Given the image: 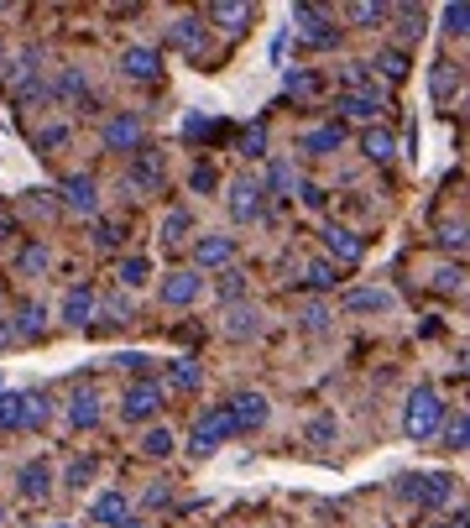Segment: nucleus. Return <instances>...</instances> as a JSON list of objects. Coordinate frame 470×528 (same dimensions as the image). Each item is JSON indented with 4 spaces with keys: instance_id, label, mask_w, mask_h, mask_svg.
Segmentation results:
<instances>
[{
    "instance_id": "obj_43",
    "label": "nucleus",
    "mask_w": 470,
    "mask_h": 528,
    "mask_svg": "<svg viewBox=\"0 0 470 528\" xmlns=\"http://www.w3.org/2000/svg\"><path fill=\"white\" fill-rule=\"evenodd\" d=\"M293 183H298V178H293V168H288V163H272V168H267V183H262V194H267V189H277V194H282V189H293Z\"/></svg>"
},
{
    "instance_id": "obj_31",
    "label": "nucleus",
    "mask_w": 470,
    "mask_h": 528,
    "mask_svg": "<svg viewBox=\"0 0 470 528\" xmlns=\"http://www.w3.org/2000/svg\"><path fill=\"white\" fill-rule=\"evenodd\" d=\"M439 21H444V32H450V37H465L470 32V6H465V0H450V6L439 11Z\"/></svg>"
},
{
    "instance_id": "obj_18",
    "label": "nucleus",
    "mask_w": 470,
    "mask_h": 528,
    "mask_svg": "<svg viewBox=\"0 0 470 528\" xmlns=\"http://www.w3.org/2000/svg\"><path fill=\"white\" fill-rule=\"evenodd\" d=\"M345 309L350 314H387L392 309V293L387 288H356V293H345Z\"/></svg>"
},
{
    "instance_id": "obj_35",
    "label": "nucleus",
    "mask_w": 470,
    "mask_h": 528,
    "mask_svg": "<svg viewBox=\"0 0 470 528\" xmlns=\"http://www.w3.org/2000/svg\"><path fill=\"white\" fill-rule=\"evenodd\" d=\"M335 434H340V429H335V419H329V413H319V419H309V429H303V440L324 450V445H335Z\"/></svg>"
},
{
    "instance_id": "obj_29",
    "label": "nucleus",
    "mask_w": 470,
    "mask_h": 528,
    "mask_svg": "<svg viewBox=\"0 0 470 528\" xmlns=\"http://www.w3.org/2000/svg\"><path fill=\"white\" fill-rule=\"evenodd\" d=\"M173 429L168 424H162V429H147V434H141V450H147L152 455V461H168V455H173Z\"/></svg>"
},
{
    "instance_id": "obj_37",
    "label": "nucleus",
    "mask_w": 470,
    "mask_h": 528,
    "mask_svg": "<svg viewBox=\"0 0 470 528\" xmlns=\"http://www.w3.org/2000/svg\"><path fill=\"white\" fill-rule=\"evenodd\" d=\"M147 278H152V262H147V257H126V262H121V283H126V288H141Z\"/></svg>"
},
{
    "instance_id": "obj_19",
    "label": "nucleus",
    "mask_w": 470,
    "mask_h": 528,
    "mask_svg": "<svg viewBox=\"0 0 470 528\" xmlns=\"http://www.w3.org/2000/svg\"><path fill=\"white\" fill-rule=\"evenodd\" d=\"M225 335H230V340H251V335H262V314H256V309H241V304H230V309H225Z\"/></svg>"
},
{
    "instance_id": "obj_1",
    "label": "nucleus",
    "mask_w": 470,
    "mask_h": 528,
    "mask_svg": "<svg viewBox=\"0 0 470 528\" xmlns=\"http://www.w3.org/2000/svg\"><path fill=\"white\" fill-rule=\"evenodd\" d=\"M439 424H444L439 393H434V387H413V398L403 408V434H408V440H434Z\"/></svg>"
},
{
    "instance_id": "obj_55",
    "label": "nucleus",
    "mask_w": 470,
    "mask_h": 528,
    "mask_svg": "<svg viewBox=\"0 0 470 528\" xmlns=\"http://www.w3.org/2000/svg\"><path fill=\"white\" fill-rule=\"evenodd\" d=\"M220 293H225V304H235V298H241V278H235V272H225V283H220Z\"/></svg>"
},
{
    "instance_id": "obj_42",
    "label": "nucleus",
    "mask_w": 470,
    "mask_h": 528,
    "mask_svg": "<svg viewBox=\"0 0 470 528\" xmlns=\"http://www.w3.org/2000/svg\"><path fill=\"white\" fill-rule=\"evenodd\" d=\"M0 429H21V393H0Z\"/></svg>"
},
{
    "instance_id": "obj_3",
    "label": "nucleus",
    "mask_w": 470,
    "mask_h": 528,
    "mask_svg": "<svg viewBox=\"0 0 470 528\" xmlns=\"http://www.w3.org/2000/svg\"><path fill=\"white\" fill-rule=\"evenodd\" d=\"M230 434H235L230 413H225V408H209V413H199L194 434H188V450H194V455H215V450L230 440Z\"/></svg>"
},
{
    "instance_id": "obj_21",
    "label": "nucleus",
    "mask_w": 470,
    "mask_h": 528,
    "mask_svg": "<svg viewBox=\"0 0 470 528\" xmlns=\"http://www.w3.org/2000/svg\"><path fill=\"white\" fill-rule=\"evenodd\" d=\"M16 481H21V497H37V502H42L47 492H53V471H47L42 461L21 466V476H16Z\"/></svg>"
},
{
    "instance_id": "obj_61",
    "label": "nucleus",
    "mask_w": 470,
    "mask_h": 528,
    "mask_svg": "<svg viewBox=\"0 0 470 528\" xmlns=\"http://www.w3.org/2000/svg\"><path fill=\"white\" fill-rule=\"evenodd\" d=\"M0 58H6V48H0Z\"/></svg>"
},
{
    "instance_id": "obj_22",
    "label": "nucleus",
    "mask_w": 470,
    "mask_h": 528,
    "mask_svg": "<svg viewBox=\"0 0 470 528\" xmlns=\"http://www.w3.org/2000/svg\"><path fill=\"white\" fill-rule=\"evenodd\" d=\"M282 89H288V100H314L319 95V74L314 68H288V74H282Z\"/></svg>"
},
{
    "instance_id": "obj_48",
    "label": "nucleus",
    "mask_w": 470,
    "mask_h": 528,
    "mask_svg": "<svg viewBox=\"0 0 470 528\" xmlns=\"http://www.w3.org/2000/svg\"><path fill=\"white\" fill-rule=\"evenodd\" d=\"M298 199L309 204V210H324V204H329V194L319 189V183H298Z\"/></svg>"
},
{
    "instance_id": "obj_12",
    "label": "nucleus",
    "mask_w": 470,
    "mask_h": 528,
    "mask_svg": "<svg viewBox=\"0 0 470 528\" xmlns=\"http://www.w3.org/2000/svg\"><path fill=\"white\" fill-rule=\"evenodd\" d=\"M225 413H230V424H235V429H262L272 408H267V398H262V393H241V398H230V408H225Z\"/></svg>"
},
{
    "instance_id": "obj_49",
    "label": "nucleus",
    "mask_w": 470,
    "mask_h": 528,
    "mask_svg": "<svg viewBox=\"0 0 470 528\" xmlns=\"http://www.w3.org/2000/svg\"><path fill=\"white\" fill-rule=\"evenodd\" d=\"M168 497H173V487H168V481H152V487H147V497H141V502H147V508H168Z\"/></svg>"
},
{
    "instance_id": "obj_57",
    "label": "nucleus",
    "mask_w": 470,
    "mask_h": 528,
    "mask_svg": "<svg viewBox=\"0 0 470 528\" xmlns=\"http://www.w3.org/2000/svg\"><path fill=\"white\" fill-rule=\"evenodd\" d=\"M199 131H209V116H188L183 121V136H199Z\"/></svg>"
},
{
    "instance_id": "obj_40",
    "label": "nucleus",
    "mask_w": 470,
    "mask_h": 528,
    "mask_svg": "<svg viewBox=\"0 0 470 528\" xmlns=\"http://www.w3.org/2000/svg\"><path fill=\"white\" fill-rule=\"evenodd\" d=\"M47 262H53V257H47V246H42V241H32L27 251H21V272H37V278H42Z\"/></svg>"
},
{
    "instance_id": "obj_16",
    "label": "nucleus",
    "mask_w": 470,
    "mask_h": 528,
    "mask_svg": "<svg viewBox=\"0 0 470 528\" xmlns=\"http://www.w3.org/2000/svg\"><path fill=\"white\" fill-rule=\"evenodd\" d=\"M230 257H235V241L230 236H199L194 241V262L199 267H225Z\"/></svg>"
},
{
    "instance_id": "obj_41",
    "label": "nucleus",
    "mask_w": 470,
    "mask_h": 528,
    "mask_svg": "<svg viewBox=\"0 0 470 528\" xmlns=\"http://www.w3.org/2000/svg\"><path fill=\"white\" fill-rule=\"evenodd\" d=\"M465 440H470V419H465V413H455V419L444 424V445H450V450H465Z\"/></svg>"
},
{
    "instance_id": "obj_17",
    "label": "nucleus",
    "mask_w": 470,
    "mask_h": 528,
    "mask_svg": "<svg viewBox=\"0 0 470 528\" xmlns=\"http://www.w3.org/2000/svg\"><path fill=\"white\" fill-rule=\"evenodd\" d=\"M121 68H126L131 79H157L162 74V53L157 48H126L121 53Z\"/></svg>"
},
{
    "instance_id": "obj_25",
    "label": "nucleus",
    "mask_w": 470,
    "mask_h": 528,
    "mask_svg": "<svg viewBox=\"0 0 470 528\" xmlns=\"http://www.w3.org/2000/svg\"><path fill=\"white\" fill-rule=\"evenodd\" d=\"M42 319H47V309L27 298V304L16 309V325H11V335H16V340H32V335H42Z\"/></svg>"
},
{
    "instance_id": "obj_54",
    "label": "nucleus",
    "mask_w": 470,
    "mask_h": 528,
    "mask_svg": "<svg viewBox=\"0 0 470 528\" xmlns=\"http://www.w3.org/2000/svg\"><path fill=\"white\" fill-rule=\"evenodd\" d=\"M58 95L68 100V95H84V74H63L58 79Z\"/></svg>"
},
{
    "instance_id": "obj_47",
    "label": "nucleus",
    "mask_w": 470,
    "mask_h": 528,
    "mask_svg": "<svg viewBox=\"0 0 470 528\" xmlns=\"http://www.w3.org/2000/svg\"><path fill=\"white\" fill-rule=\"evenodd\" d=\"M121 236H126V231H121L115 220H100V225H94V246H105V251H110L115 241H121Z\"/></svg>"
},
{
    "instance_id": "obj_2",
    "label": "nucleus",
    "mask_w": 470,
    "mask_h": 528,
    "mask_svg": "<svg viewBox=\"0 0 470 528\" xmlns=\"http://www.w3.org/2000/svg\"><path fill=\"white\" fill-rule=\"evenodd\" d=\"M126 183H131V194H162V183H168V163H162V152L152 147H141L131 152V163H126Z\"/></svg>"
},
{
    "instance_id": "obj_50",
    "label": "nucleus",
    "mask_w": 470,
    "mask_h": 528,
    "mask_svg": "<svg viewBox=\"0 0 470 528\" xmlns=\"http://www.w3.org/2000/svg\"><path fill=\"white\" fill-rule=\"evenodd\" d=\"M303 325H309L314 335H319V330H329V309H324V304H309V309H303Z\"/></svg>"
},
{
    "instance_id": "obj_14",
    "label": "nucleus",
    "mask_w": 470,
    "mask_h": 528,
    "mask_svg": "<svg viewBox=\"0 0 470 528\" xmlns=\"http://www.w3.org/2000/svg\"><path fill=\"white\" fill-rule=\"evenodd\" d=\"M298 147L309 152V157H329V152L345 147V126H314V131H303Z\"/></svg>"
},
{
    "instance_id": "obj_51",
    "label": "nucleus",
    "mask_w": 470,
    "mask_h": 528,
    "mask_svg": "<svg viewBox=\"0 0 470 528\" xmlns=\"http://www.w3.org/2000/svg\"><path fill=\"white\" fill-rule=\"evenodd\" d=\"M439 246H450V251H465V225H444V231H439Z\"/></svg>"
},
{
    "instance_id": "obj_52",
    "label": "nucleus",
    "mask_w": 470,
    "mask_h": 528,
    "mask_svg": "<svg viewBox=\"0 0 470 528\" xmlns=\"http://www.w3.org/2000/svg\"><path fill=\"white\" fill-rule=\"evenodd\" d=\"M68 142V126H47V131H37V147H63Z\"/></svg>"
},
{
    "instance_id": "obj_60",
    "label": "nucleus",
    "mask_w": 470,
    "mask_h": 528,
    "mask_svg": "<svg viewBox=\"0 0 470 528\" xmlns=\"http://www.w3.org/2000/svg\"><path fill=\"white\" fill-rule=\"evenodd\" d=\"M53 528H68V523H53Z\"/></svg>"
},
{
    "instance_id": "obj_9",
    "label": "nucleus",
    "mask_w": 470,
    "mask_h": 528,
    "mask_svg": "<svg viewBox=\"0 0 470 528\" xmlns=\"http://www.w3.org/2000/svg\"><path fill=\"white\" fill-rule=\"evenodd\" d=\"M335 110L350 116V121H376L387 110V95H382V89H345V95L335 100Z\"/></svg>"
},
{
    "instance_id": "obj_24",
    "label": "nucleus",
    "mask_w": 470,
    "mask_h": 528,
    "mask_svg": "<svg viewBox=\"0 0 470 528\" xmlns=\"http://www.w3.org/2000/svg\"><path fill=\"white\" fill-rule=\"evenodd\" d=\"M68 424H74V429H94V424H100V398H94V393H74V403H68Z\"/></svg>"
},
{
    "instance_id": "obj_56",
    "label": "nucleus",
    "mask_w": 470,
    "mask_h": 528,
    "mask_svg": "<svg viewBox=\"0 0 470 528\" xmlns=\"http://www.w3.org/2000/svg\"><path fill=\"white\" fill-rule=\"evenodd\" d=\"M460 278H465V272H460V267H444V272H439V288H444V293H450V288H460Z\"/></svg>"
},
{
    "instance_id": "obj_8",
    "label": "nucleus",
    "mask_w": 470,
    "mask_h": 528,
    "mask_svg": "<svg viewBox=\"0 0 470 528\" xmlns=\"http://www.w3.org/2000/svg\"><path fill=\"white\" fill-rule=\"evenodd\" d=\"M157 403H162V382L157 377H141V382H131L126 393H121V419H152Z\"/></svg>"
},
{
    "instance_id": "obj_11",
    "label": "nucleus",
    "mask_w": 470,
    "mask_h": 528,
    "mask_svg": "<svg viewBox=\"0 0 470 528\" xmlns=\"http://www.w3.org/2000/svg\"><path fill=\"white\" fill-rule=\"evenodd\" d=\"M319 236H324V251H329L335 262H345V267H356V262H361V251H366V246H361L356 231H345V225H324Z\"/></svg>"
},
{
    "instance_id": "obj_38",
    "label": "nucleus",
    "mask_w": 470,
    "mask_h": 528,
    "mask_svg": "<svg viewBox=\"0 0 470 528\" xmlns=\"http://www.w3.org/2000/svg\"><path fill=\"white\" fill-rule=\"evenodd\" d=\"M37 424H47V398L42 393L21 398V429H37Z\"/></svg>"
},
{
    "instance_id": "obj_44",
    "label": "nucleus",
    "mask_w": 470,
    "mask_h": 528,
    "mask_svg": "<svg viewBox=\"0 0 470 528\" xmlns=\"http://www.w3.org/2000/svg\"><path fill=\"white\" fill-rule=\"evenodd\" d=\"M450 89H460V68L450 74V63H434V95L444 100V95H450Z\"/></svg>"
},
{
    "instance_id": "obj_39",
    "label": "nucleus",
    "mask_w": 470,
    "mask_h": 528,
    "mask_svg": "<svg viewBox=\"0 0 470 528\" xmlns=\"http://www.w3.org/2000/svg\"><path fill=\"white\" fill-rule=\"evenodd\" d=\"M303 278H309V288H335L340 272H335V262H309V267H303Z\"/></svg>"
},
{
    "instance_id": "obj_4",
    "label": "nucleus",
    "mask_w": 470,
    "mask_h": 528,
    "mask_svg": "<svg viewBox=\"0 0 470 528\" xmlns=\"http://www.w3.org/2000/svg\"><path fill=\"white\" fill-rule=\"evenodd\" d=\"M397 492L423 502V508H444V502L455 497V481L439 476V471H423V476H403V481H397Z\"/></svg>"
},
{
    "instance_id": "obj_32",
    "label": "nucleus",
    "mask_w": 470,
    "mask_h": 528,
    "mask_svg": "<svg viewBox=\"0 0 470 528\" xmlns=\"http://www.w3.org/2000/svg\"><path fill=\"white\" fill-rule=\"evenodd\" d=\"M376 68H382V79H387V84H403L413 63H408V53H397V48H387L382 58H376Z\"/></svg>"
},
{
    "instance_id": "obj_28",
    "label": "nucleus",
    "mask_w": 470,
    "mask_h": 528,
    "mask_svg": "<svg viewBox=\"0 0 470 528\" xmlns=\"http://www.w3.org/2000/svg\"><path fill=\"white\" fill-rule=\"evenodd\" d=\"M361 147H366V157H371V163H387V157L397 152V142H392V131H382V126H371V131L361 136Z\"/></svg>"
},
{
    "instance_id": "obj_58",
    "label": "nucleus",
    "mask_w": 470,
    "mask_h": 528,
    "mask_svg": "<svg viewBox=\"0 0 470 528\" xmlns=\"http://www.w3.org/2000/svg\"><path fill=\"white\" fill-rule=\"evenodd\" d=\"M6 340H16V335H11V325H0V346H6Z\"/></svg>"
},
{
    "instance_id": "obj_27",
    "label": "nucleus",
    "mask_w": 470,
    "mask_h": 528,
    "mask_svg": "<svg viewBox=\"0 0 470 528\" xmlns=\"http://www.w3.org/2000/svg\"><path fill=\"white\" fill-rule=\"evenodd\" d=\"M89 325H131V304L126 298H105V304H94Z\"/></svg>"
},
{
    "instance_id": "obj_46",
    "label": "nucleus",
    "mask_w": 470,
    "mask_h": 528,
    "mask_svg": "<svg viewBox=\"0 0 470 528\" xmlns=\"http://www.w3.org/2000/svg\"><path fill=\"white\" fill-rule=\"evenodd\" d=\"M215 183H220V178H215V168H209V163H199L194 173H188V189H194V194H209Z\"/></svg>"
},
{
    "instance_id": "obj_15",
    "label": "nucleus",
    "mask_w": 470,
    "mask_h": 528,
    "mask_svg": "<svg viewBox=\"0 0 470 528\" xmlns=\"http://www.w3.org/2000/svg\"><path fill=\"white\" fill-rule=\"evenodd\" d=\"M94 304H100V298H94V288H68L63 293V319H68V325H89V319H94Z\"/></svg>"
},
{
    "instance_id": "obj_20",
    "label": "nucleus",
    "mask_w": 470,
    "mask_h": 528,
    "mask_svg": "<svg viewBox=\"0 0 470 528\" xmlns=\"http://www.w3.org/2000/svg\"><path fill=\"white\" fill-rule=\"evenodd\" d=\"M209 21L225 27V32H241L251 21V6H241V0H215V6H209Z\"/></svg>"
},
{
    "instance_id": "obj_59",
    "label": "nucleus",
    "mask_w": 470,
    "mask_h": 528,
    "mask_svg": "<svg viewBox=\"0 0 470 528\" xmlns=\"http://www.w3.org/2000/svg\"><path fill=\"white\" fill-rule=\"evenodd\" d=\"M115 528H141V523H136V518H121V523H115Z\"/></svg>"
},
{
    "instance_id": "obj_6",
    "label": "nucleus",
    "mask_w": 470,
    "mask_h": 528,
    "mask_svg": "<svg viewBox=\"0 0 470 528\" xmlns=\"http://www.w3.org/2000/svg\"><path fill=\"white\" fill-rule=\"evenodd\" d=\"M141 116H131V110H121V116H110L105 121V131H100V142H105V152H141L147 142H141Z\"/></svg>"
},
{
    "instance_id": "obj_53",
    "label": "nucleus",
    "mask_w": 470,
    "mask_h": 528,
    "mask_svg": "<svg viewBox=\"0 0 470 528\" xmlns=\"http://www.w3.org/2000/svg\"><path fill=\"white\" fill-rule=\"evenodd\" d=\"M115 366H126V372H147L152 356H141V351H126V356H115Z\"/></svg>"
},
{
    "instance_id": "obj_10",
    "label": "nucleus",
    "mask_w": 470,
    "mask_h": 528,
    "mask_svg": "<svg viewBox=\"0 0 470 528\" xmlns=\"http://www.w3.org/2000/svg\"><path fill=\"white\" fill-rule=\"evenodd\" d=\"M58 194H63L68 210H79V215H94V210H100V189H94L89 173H68V178L58 183Z\"/></svg>"
},
{
    "instance_id": "obj_30",
    "label": "nucleus",
    "mask_w": 470,
    "mask_h": 528,
    "mask_svg": "<svg viewBox=\"0 0 470 528\" xmlns=\"http://www.w3.org/2000/svg\"><path fill=\"white\" fill-rule=\"evenodd\" d=\"M345 16L356 21V27H382V21H387L392 11H387V6H371V0H350Z\"/></svg>"
},
{
    "instance_id": "obj_36",
    "label": "nucleus",
    "mask_w": 470,
    "mask_h": 528,
    "mask_svg": "<svg viewBox=\"0 0 470 528\" xmlns=\"http://www.w3.org/2000/svg\"><path fill=\"white\" fill-rule=\"evenodd\" d=\"M188 225H194V215H188V210H168V215H162V241H183Z\"/></svg>"
},
{
    "instance_id": "obj_5",
    "label": "nucleus",
    "mask_w": 470,
    "mask_h": 528,
    "mask_svg": "<svg viewBox=\"0 0 470 528\" xmlns=\"http://www.w3.org/2000/svg\"><path fill=\"white\" fill-rule=\"evenodd\" d=\"M225 204H230V220H235V225H246V220H262L267 194H262V183H256V178H235Z\"/></svg>"
},
{
    "instance_id": "obj_7",
    "label": "nucleus",
    "mask_w": 470,
    "mask_h": 528,
    "mask_svg": "<svg viewBox=\"0 0 470 528\" xmlns=\"http://www.w3.org/2000/svg\"><path fill=\"white\" fill-rule=\"evenodd\" d=\"M293 21L303 27V42H309V48H335V42H340V27L319 6H293Z\"/></svg>"
},
{
    "instance_id": "obj_45",
    "label": "nucleus",
    "mask_w": 470,
    "mask_h": 528,
    "mask_svg": "<svg viewBox=\"0 0 470 528\" xmlns=\"http://www.w3.org/2000/svg\"><path fill=\"white\" fill-rule=\"evenodd\" d=\"M94 471H100V466H94L89 455H84V461H74V466H68V487H74V492H79V487H89Z\"/></svg>"
},
{
    "instance_id": "obj_13",
    "label": "nucleus",
    "mask_w": 470,
    "mask_h": 528,
    "mask_svg": "<svg viewBox=\"0 0 470 528\" xmlns=\"http://www.w3.org/2000/svg\"><path fill=\"white\" fill-rule=\"evenodd\" d=\"M199 288H204V278H194V272H168V278H162V304L183 309L199 298Z\"/></svg>"
},
{
    "instance_id": "obj_34",
    "label": "nucleus",
    "mask_w": 470,
    "mask_h": 528,
    "mask_svg": "<svg viewBox=\"0 0 470 528\" xmlns=\"http://www.w3.org/2000/svg\"><path fill=\"white\" fill-rule=\"evenodd\" d=\"M168 377H173V387L194 393V387H199V361H194V356H178V361L168 366Z\"/></svg>"
},
{
    "instance_id": "obj_23",
    "label": "nucleus",
    "mask_w": 470,
    "mask_h": 528,
    "mask_svg": "<svg viewBox=\"0 0 470 528\" xmlns=\"http://www.w3.org/2000/svg\"><path fill=\"white\" fill-rule=\"evenodd\" d=\"M168 42H173V48H183V53H204V27H199L194 16H183V21H173Z\"/></svg>"
},
{
    "instance_id": "obj_33",
    "label": "nucleus",
    "mask_w": 470,
    "mask_h": 528,
    "mask_svg": "<svg viewBox=\"0 0 470 528\" xmlns=\"http://www.w3.org/2000/svg\"><path fill=\"white\" fill-rule=\"evenodd\" d=\"M235 147H241V157H267V121H251Z\"/></svg>"
},
{
    "instance_id": "obj_26",
    "label": "nucleus",
    "mask_w": 470,
    "mask_h": 528,
    "mask_svg": "<svg viewBox=\"0 0 470 528\" xmlns=\"http://www.w3.org/2000/svg\"><path fill=\"white\" fill-rule=\"evenodd\" d=\"M126 513H131V502H126L121 492H105V497H94V523H110V528H115V523H121Z\"/></svg>"
}]
</instances>
